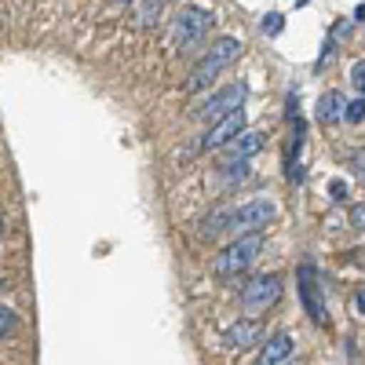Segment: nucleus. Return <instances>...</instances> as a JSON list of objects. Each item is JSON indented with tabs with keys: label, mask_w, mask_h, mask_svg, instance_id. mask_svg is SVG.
Segmentation results:
<instances>
[{
	"label": "nucleus",
	"mask_w": 365,
	"mask_h": 365,
	"mask_svg": "<svg viewBox=\"0 0 365 365\" xmlns=\"http://www.w3.org/2000/svg\"><path fill=\"white\" fill-rule=\"evenodd\" d=\"M347 165H351L354 179H358V182H365V150H354V154L347 158Z\"/></svg>",
	"instance_id": "a211bd4d"
},
{
	"label": "nucleus",
	"mask_w": 365,
	"mask_h": 365,
	"mask_svg": "<svg viewBox=\"0 0 365 365\" xmlns=\"http://www.w3.org/2000/svg\"><path fill=\"white\" fill-rule=\"evenodd\" d=\"M296 289H299V303L307 318L314 325H325L329 322V311H325V296H322V274L314 263H299L296 267Z\"/></svg>",
	"instance_id": "7ed1b4c3"
},
{
	"label": "nucleus",
	"mask_w": 365,
	"mask_h": 365,
	"mask_svg": "<svg viewBox=\"0 0 365 365\" xmlns=\"http://www.w3.org/2000/svg\"><path fill=\"white\" fill-rule=\"evenodd\" d=\"M278 216V208H274V201L267 197H256V201H245L241 208H234L230 216V230L237 237H249V234H263L270 227V220Z\"/></svg>",
	"instance_id": "20e7f679"
},
{
	"label": "nucleus",
	"mask_w": 365,
	"mask_h": 365,
	"mask_svg": "<svg viewBox=\"0 0 365 365\" xmlns=\"http://www.w3.org/2000/svg\"><path fill=\"white\" fill-rule=\"evenodd\" d=\"M208 26H212V15L205 8H197V4L182 8L175 15V41H179V48H194L208 34Z\"/></svg>",
	"instance_id": "0eeeda50"
},
{
	"label": "nucleus",
	"mask_w": 365,
	"mask_h": 365,
	"mask_svg": "<svg viewBox=\"0 0 365 365\" xmlns=\"http://www.w3.org/2000/svg\"><path fill=\"white\" fill-rule=\"evenodd\" d=\"M282 296V278L278 274H259V278H252L245 289H241V311L245 314H263L270 311L274 303H278Z\"/></svg>",
	"instance_id": "39448f33"
},
{
	"label": "nucleus",
	"mask_w": 365,
	"mask_h": 365,
	"mask_svg": "<svg viewBox=\"0 0 365 365\" xmlns=\"http://www.w3.org/2000/svg\"><path fill=\"white\" fill-rule=\"evenodd\" d=\"M354 307H358V311L365 314V292H358V299H354Z\"/></svg>",
	"instance_id": "5701e85b"
},
{
	"label": "nucleus",
	"mask_w": 365,
	"mask_h": 365,
	"mask_svg": "<svg viewBox=\"0 0 365 365\" xmlns=\"http://www.w3.org/2000/svg\"><path fill=\"white\" fill-rule=\"evenodd\" d=\"M230 216H234V208H216V212H208V216L201 220V234H205V237H220L223 230H230Z\"/></svg>",
	"instance_id": "ddd939ff"
},
{
	"label": "nucleus",
	"mask_w": 365,
	"mask_h": 365,
	"mask_svg": "<svg viewBox=\"0 0 365 365\" xmlns=\"http://www.w3.org/2000/svg\"><path fill=\"white\" fill-rule=\"evenodd\" d=\"M354 22H365V4H358V8H354Z\"/></svg>",
	"instance_id": "4be33fe9"
},
{
	"label": "nucleus",
	"mask_w": 365,
	"mask_h": 365,
	"mask_svg": "<svg viewBox=\"0 0 365 365\" xmlns=\"http://www.w3.org/2000/svg\"><path fill=\"white\" fill-rule=\"evenodd\" d=\"M289 354H292V336H289V332H278V336H270V340L263 344L256 365H282Z\"/></svg>",
	"instance_id": "9b49d317"
},
{
	"label": "nucleus",
	"mask_w": 365,
	"mask_h": 365,
	"mask_svg": "<svg viewBox=\"0 0 365 365\" xmlns=\"http://www.w3.org/2000/svg\"><path fill=\"white\" fill-rule=\"evenodd\" d=\"M351 84L358 88V96L365 99V63H361V58H358V63L351 66Z\"/></svg>",
	"instance_id": "6ab92c4d"
},
{
	"label": "nucleus",
	"mask_w": 365,
	"mask_h": 365,
	"mask_svg": "<svg viewBox=\"0 0 365 365\" xmlns=\"http://www.w3.org/2000/svg\"><path fill=\"white\" fill-rule=\"evenodd\" d=\"M15 325H19V314H15L11 307H0V340H4Z\"/></svg>",
	"instance_id": "f3484780"
},
{
	"label": "nucleus",
	"mask_w": 365,
	"mask_h": 365,
	"mask_svg": "<svg viewBox=\"0 0 365 365\" xmlns=\"http://www.w3.org/2000/svg\"><path fill=\"white\" fill-rule=\"evenodd\" d=\"M241 55V41L237 37H220L216 44H212L205 55H201V63L190 70V77H187V91H205L212 81H216L234 58Z\"/></svg>",
	"instance_id": "f257e3e1"
},
{
	"label": "nucleus",
	"mask_w": 365,
	"mask_h": 365,
	"mask_svg": "<svg viewBox=\"0 0 365 365\" xmlns=\"http://www.w3.org/2000/svg\"><path fill=\"white\" fill-rule=\"evenodd\" d=\"M120 4H132V0H120Z\"/></svg>",
	"instance_id": "bb28decb"
},
{
	"label": "nucleus",
	"mask_w": 365,
	"mask_h": 365,
	"mask_svg": "<svg viewBox=\"0 0 365 365\" xmlns=\"http://www.w3.org/2000/svg\"><path fill=\"white\" fill-rule=\"evenodd\" d=\"M289 365H296V361H289Z\"/></svg>",
	"instance_id": "c85d7f7f"
},
{
	"label": "nucleus",
	"mask_w": 365,
	"mask_h": 365,
	"mask_svg": "<svg viewBox=\"0 0 365 365\" xmlns=\"http://www.w3.org/2000/svg\"><path fill=\"white\" fill-rule=\"evenodd\" d=\"M245 96H249V84H245V81H234V84L220 88L216 96H212V99H208L197 113H201L205 120H212V125H216V120H223L227 113H234V110L245 106Z\"/></svg>",
	"instance_id": "423d86ee"
},
{
	"label": "nucleus",
	"mask_w": 365,
	"mask_h": 365,
	"mask_svg": "<svg viewBox=\"0 0 365 365\" xmlns=\"http://www.w3.org/2000/svg\"><path fill=\"white\" fill-rule=\"evenodd\" d=\"M8 289V278H0V292H4Z\"/></svg>",
	"instance_id": "393cba45"
},
{
	"label": "nucleus",
	"mask_w": 365,
	"mask_h": 365,
	"mask_svg": "<svg viewBox=\"0 0 365 365\" xmlns=\"http://www.w3.org/2000/svg\"><path fill=\"white\" fill-rule=\"evenodd\" d=\"M0 237H4V220H0Z\"/></svg>",
	"instance_id": "a878e982"
},
{
	"label": "nucleus",
	"mask_w": 365,
	"mask_h": 365,
	"mask_svg": "<svg viewBox=\"0 0 365 365\" xmlns=\"http://www.w3.org/2000/svg\"><path fill=\"white\" fill-rule=\"evenodd\" d=\"M344 120H351V125H361V120H365V99H361V96H358L354 103H347Z\"/></svg>",
	"instance_id": "dca6fc26"
},
{
	"label": "nucleus",
	"mask_w": 365,
	"mask_h": 365,
	"mask_svg": "<svg viewBox=\"0 0 365 365\" xmlns=\"http://www.w3.org/2000/svg\"><path fill=\"white\" fill-rule=\"evenodd\" d=\"M158 4H165V0H158Z\"/></svg>",
	"instance_id": "cd10ccee"
},
{
	"label": "nucleus",
	"mask_w": 365,
	"mask_h": 365,
	"mask_svg": "<svg viewBox=\"0 0 365 365\" xmlns=\"http://www.w3.org/2000/svg\"><path fill=\"white\" fill-rule=\"evenodd\" d=\"M241 132H245V110H234V113H227L223 120H216V125L205 132L201 146H205V150H220V146L234 143Z\"/></svg>",
	"instance_id": "6e6552de"
},
{
	"label": "nucleus",
	"mask_w": 365,
	"mask_h": 365,
	"mask_svg": "<svg viewBox=\"0 0 365 365\" xmlns=\"http://www.w3.org/2000/svg\"><path fill=\"white\" fill-rule=\"evenodd\" d=\"M158 19H161V4H158V0H143L139 11H135V22L139 26H154Z\"/></svg>",
	"instance_id": "4468645a"
},
{
	"label": "nucleus",
	"mask_w": 365,
	"mask_h": 365,
	"mask_svg": "<svg viewBox=\"0 0 365 365\" xmlns=\"http://www.w3.org/2000/svg\"><path fill=\"white\" fill-rule=\"evenodd\" d=\"M311 4V0H296V8H307Z\"/></svg>",
	"instance_id": "b1692460"
},
{
	"label": "nucleus",
	"mask_w": 365,
	"mask_h": 365,
	"mask_svg": "<svg viewBox=\"0 0 365 365\" xmlns=\"http://www.w3.org/2000/svg\"><path fill=\"white\" fill-rule=\"evenodd\" d=\"M351 223H354V227H358V230H365V201H361V205H354V208H351Z\"/></svg>",
	"instance_id": "412c9836"
},
{
	"label": "nucleus",
	"mask_w": 365,
	"mask_h": 365,
	"mask_svg": "<svg viewBox=\"0 0 365 365\" xmlns=\"http://www.w3.org/2000/svg\"><path fill=\"white\" fill-rule=\"evenodd\" d=\"M259 29H263L267 37H278L282 29H285V15H278V11H274V15H267V19L259 22Z\"/></svg>",
	"instance_id": "2eb2a0df"
},
{
	"label": "nucleus",
	"mask_w": 365,
	"mask_h": 365,
	"mask_svg": "<svg viewBox=\"0 0 365 365\" xmlns=\"http://www.w3.org/2000/svg\"><path fill=\"white\" fill-rule=\"evenodd\" d=\"M329 194H332V201H336V205L347 201V182H344V179H332V182H329Z\"/></svg>",
	"instance_id": "aec40b11"
},
{
	"label": "nucleus",
	"mask_w": 365,
	"mask_h": 365,
	"mask_svg": "<svg viewBox=\"0 0 365 365\" xmlns=\"http://www.w3.org/2000/svg\"><path fill=\"white\" fill-rule=\"evenodd\" d=\"M223 340H227V347H234V351L256 347V344L263 340V325H259L256 318H241V322H234V325L223 332Z\"/></svg>",
	"instance_id": "9d476101"
},
{
	"label": "nucleus",
	"mask_w": 365,
	"mask_h": 365,
	"mask_svg": "<svg viewBox=\"0 0 365 365\" xmlns=\"http://www.w3.org/2000/svg\"><path fill=\"white\" fill-rule=\"evenodd\" d=\"M344 110H347V103H344L340 91H325V96L318 99V120L322 125H336V120H344Z\"/></svg>",
	"instance_id": "f8f14e48"
},
{
	"label": "nucleus",
	"mask_w": 365,
	"mask_h": 365,
	"mask_svg": "<svg viewBox=\"0 0 365 365\" xmlns=\"http://www.w3.org/2000/svg\"><path fill=\"white\" fill-rule=\"evenodd\" d=\"M263 252V234H249V237H234L230 245L212 259L216 278H237L241 270H249L256 263V256Z\"/></svg>",
	"instance_id": "f03ea898"
},
{
	"label": "nucleus",
	"mask_w": 365,
	"mask_h": 365,
	"mask_svg": "<svg viewBox=\"0 0 365 365\" xmlns=\"http://www.w3.org/2000/svg\"><path fill=\"white\" fill-rule=\"evenodd\" d=\"M263 132H241L234 143H227L223 146V165H237V161H249V158H256L259 150H263Z\"/></svg>",
	"instance_id": "1a4fd4ad"
}]
</instances>
